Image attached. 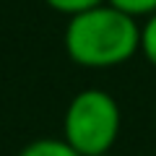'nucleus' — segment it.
I'll return each instance as SVG.
<instances>
[{
    "instance_id": "423d86ee",
    "label": "nucleus",
    "mask_w": 156,
    "mask_h": 156,
    "mask_svg": "<svg viewBox=\"0 0 156 156\" xmlns=\"http://www.w3.org/2000/svg\"><path fill=\"white\" fill-rule=\"evenodd\" d=\"M47 5L57 13H65V16H76V13L86 11V8H94L104 0H44Z\"/></svg>"
},
{
    "instance_id": "39448f33",
    "label": "nucleus",
    "mask_w": 156,
    "mask_h": 156,
    "mask_svg": "<svg viewBox=\"0 0 156 156\" xmlns=\"http://www.w3.org/2000/svg\"><path fill=\"white\" fill-rule=\"evenodd\" d=\"M107 3L133 18H148L156 13V0H107Z\"/></svg>"
},
{
    "instance_id": "f257e3e1",
    "label": "nucleus",
    "mask_w": 156,
    "mask_h": 156,
    "mask_svg": "<svg viewBox=\"0 0 156 156\" xmlns=\"http://www.w3.org/2000/svg\"><path fill=\"white\" fill-rule=\"evenodd\" d=\"M62 44L68 57L81 68H117L140 52V23L104 0L68 16Z\"/></svg>"
},
{
    "instance_id": "0eeeda50",
    "label": "nucleus",
    "mask_w": 156,
    "mask_h": 156,
    "mask_svg": "<svg viewBox=\"0 0 156 156\" xmlns=\"http://www.w3.org/2000/svg\"><path fill=\"white\" fill-rule=\"evenodd\" d=\"M96 156H112V154H109V151H107V154H96Z\"/></svg>"
},
{
    "instance_id": "7ed1b4c3",
    "label": "nucleus",
    "mask_w": 156,
    "mask_h": 156,
    "mask_svg": "<svg viewBox=\"0 0 156 156\" xmlns=\"http://www.w3.org/2000/svg\"><path fill=\"white\" fill-rule=\"evenodd\" d=\"M18 156H81L73 146H68L65 138H37L26 143Z\"/></svg>"
},
{
    "instance_id": "f03ea898",
    "label": "nucleus",
    "mask_w": 156,
    "mask_h": 156,
    "mask_svg": "<svg viewBox=\"0 0 156 156\" xmlns=\"http://www.w3.org/2000/svg\"><path fill=\"white\" fill-rule=\"evenodd\" d=\"M122 115L117 99L104 89H83L68 101L62 117V138L81 156L112 151L120 135Z\"/></svg>"
},
{
    "instance_id": "20e7f679",
    "label": "nucleus",
    "mask_w": 156,
    "mask_h": 156,
    "mask_svg": "<svg viewBox=\"0 0 156 156\" xmlns=\"http://www.w3.org/2000/svg\"><path fill=\"white\" fill-rule=\"evenodd\" d=\"M140 55L156 68V13L148 16L140 26Z\"/></svg>"
}]
</instances>
